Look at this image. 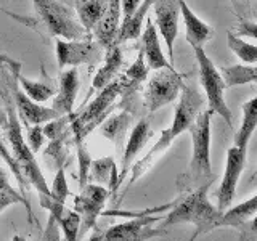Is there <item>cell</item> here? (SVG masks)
Returning a JSON list of instances; mask_svg holds the SVG:
<instances>
[{"instance_id": "2", "label": "cell", "mask_w": 257, "mask_h": 241, "mask_svg": "<svg viewBox=\"0 0 257 241\" xmlns=\"http://www.w3.org/2000/svg\"><path fill=\"white\" fill-rule=\"evenodd\" d=\"M180 93H182L180 101L177 103V106H175L172 124L161 132L159 139L150 148V151L147 153V155H145L142 159L137 161L134 166H131L132 172H131L128 183H127V188L131 187V185H134L145 172L148 171V169L151 167V164L156 161V158L161 155V153H164L169 147H171L172 142L177 139V137L188 131V127L193 124V120H195L198 112L201 111V108H203L204 98H203V95L199 93L198 85L195 82L183 84Z\"/></svg>"}, {"instance_id": "22", "label": "cell", "mask_w": 257, "mask_h": 241, "mask_svg": "<svg viewBox=\"0 0 257 241\" xmlns=\"http://www.w3.org/2000/svg\"><path fill=\"white\" fill-rule=\"evenodd\" d=\"M122 20V10H120V0H108L106 10H104L101 20L95 26L92 36L103 48L109 47L116 42L117 29Z\"/></svg>"}, {"instance_id": "27", "label": "cell", "mask_w": 257, "mask_h": 241, "mask_svg": "<svg viewBox=\"0 0 257 241\" xmlns=\"http://www.w3.org/2000/svg\"><path fill=\"white\" fill-rule=\"evenodd\" d=\"M255 127H257V98H251L243 106V123H241V127L235 134V139H233L235 145L233 147L247 150V145L252 139Z\"/></svg>"}, {"instance_id": "18", "label": "cell", "mask_w": 257, "mask_h": 241, "mask_svg": "<svg viewBox=\"0 0 257 241\" xmlns=\"http://www.w3.org/2000/svg\"><path fill=\"white\" fill-rule=\"evenodd\" d=\"M79 92V72L77 68H69L60 72V85L53 95L52 109L60 116H69L74 112V104Z\"/></svg>"}, {"instance_id": "5", "label": "cell", "mask_w": 257, "mask_h": 241, "mask_svg": "<svg viewBox=\"0 0 257 241\" xmlns=\"http://www.w3.org/2000/svg\"><path fill=\"white\" fill-rule=\"evenodd\" d=\"M125 79L124 74L117 76L111 84L98 90L95 98L80 109L77 114H71V132L74 140H85L88 134L93 132L106 119L116 106V100L120 98L124 92Z\"/></svg>"}, {"instance_id": "20", "label": "cell", "mask_w": 257, "mask_h": 241, "mask_svg": "<svg viewBox=\"0 0 257 241\" xmlns=\"http://www.w3.org/2000/svg\"><path fill=\"white\" fill-rule=\"evenodd\" d=\"M140 37H142L140 52L143 55L145 64H147L150 71H156V69H163V68H171L172 66V64L169 63L167 56L164 55L163 48H161L159 34H158L155 24H153V21L150 18L145 21V26H143Z\"/></svg>"}, {"instance_id": "37", "label": "cell", "mask_w": 257, "mask_h": 241, "mask_svg": "<svg viewBox=\"0 0 257 241\" xmlns=\"http://www.w3.org/2000/svg\"><path fill=\"white\" fill-rule=\"evenodd\" d=\"M142 4V0H120V10H122V20L128 18L137 8H139V5ZM120 20V21H122Z\"/></svg>"}, {"instance_id": "12", "label": "cell", "mask_w": 257, "mask_h": 241, "mask_svg": "<svg viewBox=\"0 0 257 241\" xmlns=\"http://www.w3.org/2000/svg\"><path fill=\"white\" fill-rule=\"evenodd\" d=\"M246 155L247 150L231 147L227 151V161H225V171L220 182L219 191H217V209L223 212L225 209H228L235 199L236 188L239 177L244 171L246 166Z\"/></svg>"}, {"instance_id": "39", "label": "cell", "mask_w": 257, "mask_h": 241, "mask_svg": "<svg viewBox=\"0 0 257 241\" xmlns=\"http://www.w3.org/2000/svg\"><path fill=\"white\" fill-rule=\"evenodd\" d=\"M95 231L92 233V236L88 238L87 241H103V236H104V231L103 230H100L98 227H95L93 228Z\"/></svg>"}, {"instance_id": "19", "label": "cell", "mask_w": 257, "mask_h": 241, "mask_svg": "<svg viewBox=\"0 0 257 241\" xmlns=\"http://www.w3.org/2000/svg\"><path fill=\"white\" fill-rule=\"evenodd\" d=\"M122 64H124V53L120 50L119 44H111L109 47L104 48L103 64H101V68L96 71V74L92 80L90 90H88V93L85 96V103L88 98H90V95L101 90L103 87L111 84L112 80L119 76V71L122 68Z\"/></svg>"}, {"instance_id": "44", "label": "cell", "mask_w": 257, "mask_h": 241, "mask_svg": "<svg viewBox=\"0 0 257 241\" xmlns=\"http://www.w3.org/2000/svg\"><path fill=\"white\" fill-rule=\"evenodd\" d=\"M244 2H246V4H249V2H251V0H244Z\"/></svg>"}, {"instance_id": "42", "label": "cell", "mask_w": 257, "mask_h": 241, "mask_svg": "<svg viewBox=\"0 0 257 241\" xmlns=\"http://www.w3.org/2000/svg\"><path fill=\"white\" fill-rule=\"evenodd\" d=\"M196 238H198V236H196V235H193V236H191V238H190V241H195V239H196Z\"/></svg>"}, {"instance_id": "31", "label": "cell", "mask_w": 257, "mask_h": 241, "mask_svg": "<svg viewBox=\"0 0 257 241\" xmlns=\"http://www.w3.org/2000/svg\"><path fill=\"white\" fill-rule=\"evenodd\" d=\"M58 227L63 230V235L66 241H80L79 239V228H80V217L74 209L64 207L60 217L56 219Z\"/></svg>"}, {"instance_id": "21", "label": "cell", "mask_w": 257, "mask_h": 241, "mask_svg": "<svg viewBox=\"0 0 257 241\" xmlns=\"http://www.w3.org/2000/svg\"><path fill=\"white\" fill-rule=\"evenodd\" d=\"M135 111L132 108H120L117 114H111L100 124V132L104 139H108L112 145L116 147V151L122 155L124 145L127 140V132L128 127L132 124V119L135 116Z\"/></svg>"}, {"instance_id": "11", "label": "cell", "mask_w": 257, "mask_h": 241, "mask_svg": "<svg viewBox=\"0 0 257 241\" xmlns=\"http://www.w3.org/2000/svg\"><path fill=\"white\" fill-rule=\"evenodd\" d=\"M163 217L158 215H139L134 220L117 223L104 231L103 241H150L153 238L166 236L164 228H155L153 225L159 222Z\"/></svg>"}, {"instance_id": "7", "label": "cell", "mask_w": 257, "mask_h": 241, "mask_svg": "<svg viewBox=\"0 0 257 241\" xmlns=\"http://www.w3.org/2000/svg\"><path fill=\"white\" fill-rule=\"evenodd\" d=\"M193 52H195V58L198 61L199 82L204 88L209 109H211L214 114L220 116L230 127H233L231 111L228 108L227 101H225V90H227V87L223 84V79L220 76L219 69H217V66L212 63V60L206 55L203 47H195Z\"/></svg>"}, {"instance_id": "29", "label": "cell", "mask_w": 257, "mask_h": 241, "mask_svg": "<svg viewBox=\"0 0 257 241\" xmlns=\"http://www.w3.org/2000/svg\"><path fill=\"white\" fill-rule=\"evenodd\" d=\"M50 196H52V204L47 209L48 215H52L56 220L63 212V209L66 207V198L69 196V187L66 175H64V166L58 167V171L55 174L53 185L50 188Z\"/></svg>"}, {"instance_id": "15", "label": "cell", "mask_w": 257, "mask_h": 241, "mask_svg": "<svg viewBox=\"0 0 257 241\" xmlns=\"http://www.w3.org/2000/svg\"><path fill=\"white\" fill-rule=\"evenodd\" d=\"M153 5H155V28L167 45V60L174 66V44L179 34L180 20L179 0H155Z\"/></svg>"}, {"instance_id": "17", "label": "cell", "mask_w": 257, "mask_h": 241, "mask_svg": "<svg viewBox=\"0 0 257 241\" xmlns=\"http://www.w3.org/2000/svg\"><path fill=\"white\" fill-rule=\"evenodd\" d=\"M0 60H2V63H4V68H7V71L15 77L18 87L29 96L32 101H36V103H45V101H48L50 98H53V95L56 93L53 85L24 77L23 72H21V63L20 61H15L13 58H10V56L0 55Z\"/></svg>"}, {"instance_id": "24", "label": "cell", "mask_w": 257, "mask_h": 241, "mask_svg": "<svg viewBox=\"0 0 257 241\" xmlns=\"http://www.w3.org/2000/svg\"><path fill=\"white\" fill-rule=\"evenodd\" d=\"M153 4H155V0H142L139 8H137L128 18L120 21L114 44L120 45V44L127 42V40H135L140 37L142 31H143V21L147 18L148 10L153 7Z\"/></svg>"}, {"instance_id": "8", "label": "cell", "mask_w": 257, "mask_h": 241, "mask_svg": "<svg viewBox=\"0 0 257 241\" xmlns=\"http://www.w3.org/2000/svg\"><path fill=\"white\" fill-rule=\"evenodd\" d=\"M185 77L187 74L175 71L172 66L153 71V76L150 77L143 93L145 108H147L148 114H153L179 98Z\"/></svg>"}, {"instance_id": "32", "label": "cell", "mask_w": 257, "mask_h": 241, "mask_svg": "<svg viewBox=\"0 0 257 241\" xmlns=\"http://www.w3.org/2000/svg\"><path fill=\"white\" fill-rule=\"evenodd\" d=\"M77 147V164H79V187L82 188L88 183V171H90L92 156L88 151L85 140H74Z\"/></svg>"}, {"instance_id": "14", "label": "cell", "mask_w": 257, "mask_h": 241, "mask_svg": "<svg viewBox=\"0 0 257 241\" xmlns=\"http://www.w3.org/2000/svg\"><path fill=\"white\" fill-rule=\"evenodd\" d=\"M10 74V72H8ZM8 85H10V93H12V100H13V106L18 119L23 120L24 126H36V124H44L48 120H53L56 117H61L58 112H55L52 108L44 106L42 103H36L32 101L29 96L24 93L21 88L16 84L15 77L10 74L8 77Z\"/></svg>"}, {"instance_id": "3", "label": "cell", "mask_w": 257, "mask_h": 241, "mask_svg": "<svg viewBox=\"0 0 257 241\" xmlns=\"http://www.w3.org/2000/svg\"><path fill=\"white\" fill-rule=\"evenodd\" d=\"M214 112L211 109L199 111L188 127L191 135L193 151L188 169L177 179V188L182 193L193 191L206 183H212L215 175L211 163V123Z\"/></svg>"}, {"instance_id": "4", "label": "cell", "mask_w": 257, "mask_h": 241, "mask_svg": "<svg viewBox=\"0 0 257 241\" xmlns=\"http://www.w3.org/2000/svg\"><path fill=\"white\" fill-rule=\"evenodd\" d=\"M212 183H206L193 191L182 193V198L174 201L171 212L163 217L159 228H169L179 223H190L196 228L195 235L199 236L203 233L215 230V223L220 219L222 212L212 206L207 198V191Z\"/></svg>"}, {"instance_id": "30", "label": "cell", "mask_w": 257, "mask_h": 241, "mask_svg": "<svg viewBox=\"0 0 257 241\" xmlns=\"http://www.w3.org/2000/svg\"><path fill=\"white\" fill-rule=\"evenodd\" d=\"M227 45L230 50L235 53L239 60H243L247 64H255L257 63V45L243 40L239 36L227 32Z\"/></svg>"}, {"instance_id": "9", "label": "cell", "mask_w": 257, "mask_h": 241, "mask_svg": "<svg viewBox=\"0 0 257 241\" xmlns=\"http://www.w3.org/2000/svg\"><path fill=\"white\" fill-rule=\"evenodd\" d=\"M104 48L95 39H79V40H64L56 39L55 53L58 68L63 71L64 66L77 68L80 64H88L93 68L103 60Z\"/></svg>"}, {"instance_id": "40", "label": "cell", "mask_w": 257, "mask_h": 241, "mask_svg": "<svg viewBox=\"0 0 257 241\" xmlns=\"http://www.w3.org/2000/svg\"><path fill=\"white\" fill-rule=\"evenodd\" d=\"M0 126H2V127L7 126V112L2 111V108H0Z\"/></svg>"}, {"instance_id": "1", "label": "cell", "mask_w": 257, "mask_h": 241, "mask_svg": "<svg viewBox=\"0 0 257 241\" xmlns=\"http://www.w3.org/2000/svg\"><path fill=\"white\" fill-rule=\"evenodd\" d=\"M0 74L4 77L0 79V98H2L5 104V112H7V126L4 127V139L7 140L8 148L12 151V156L15 159L16 166H18L20 172L23 175L24 182L29 187H34L39 191V203L44 209H48L52 204V196H50V187L45 182V177L39 167V163L36 159V155L29 150L26 139L23 135L21 129V120L18 119L12 93H10V85H8V71L4 68L0 71Z\"/></svg>"}, {"instance_id": "10", "label": "cell", "mask_w": 257, "mask_h": 241, "mask_svg": "<svg viewBox=\"0 0 257 241\" xmlns=\"http://www.w3.org/2000/svg\"><path fill=\"white\" fill-rule=\"evenodd\" d=\"M109 196V190L98 183L88 182L80 188V193L74 198V211L80 217L79 239H82L88 231L96 227V220L101 215Z\"/></svg>"}, {"instance_id": "38", "label": "cell", "mask_w": 257, "mask_h": 241, "mask_svg": "<svg viewBox=\"0 0 257 241\" xmlns=\"http://www.w3.org/2000/svg\"><path fill=\"white\" fill-rule=\"evenodd\" d=\"M0 191H8V193H16V190L12 187L8 174L5 172V169L0 166Z\"/></svg>"}, {"instance_id": "34", "label": "cell", "mask_w": 257, "mask_h": 241, "mask_svg": "<svg viewBox=\"0 0 257 241\" xmlns=\"http://www.w3.org/2000/svg\"><path fill=\"white\" fill-rule=\"evenodd\" d=\"M13 204H23L26 206L28 209V215H29V222L32 223V211H31V206H29V201L28 198H24L21 193H8V191H0V214H2L7 207H10Z\"/></svg>"}, {"instance_id": "41", "label": "cell", "mask_w": 257, "mask_h": 241, "mask_svg": "<svg viewBox=\"0 0 257 241\" xmlns=\"http://www.w3.org/2000/svg\"><path fill=\"white\" fill-rule=\"evenodd\" d=\"M12 241H26V238H24V236H21V235H15Z\"/></svg>"}, {"instance_id": "28", "label": "cell", "mask_w": 257, "mask_h": 241, "mask_svg": "<svg viewBox=\"0 0 257 241\" xmlns=\"http://www.w3.org/2000/svg\"><path fill=\"white\" fill-rule=\"evenodd\" d=\"M219 72L227 88L254 84L257 80L255 64H231V66H222Z\"/></svg>"}, {"instance_id": "35", "label": "cell", "mask_w": 257, "mask_h": 241, "mask_svg": "<svg viewBox=\"0 0 257 241\" xmlns=\"http://www.w3.org/2000/svg\"><path fill=\"white\" fill-rule=\"evenodd\" d=\"M45 135H44V129L40 124H36V126H28L26 127V143L29 150L34 153H39V150L44 147L45 143Z\"/></svg>"}, {"instance_id": "6", "label": "cell", "mask_w": 257, "mask_h": 241, "mask_svg": "<svg viewBox=\"0 0 257 241\" xmlns=\"http://www.w3.org/2000/svg\"><path fill=\"white\" fill-rule=\"evenodd\" d=\"M34 10L44 26L53 37L64 40L87 39V32L80 26L76 12L61 0H32Z\"/></svg>"}, {"instance_id": "25", "label": "cell", "mask_w": 257, "mask_h": 241, "mask_svg": "<svg viewBox=\"0 0 257 241\" xmlns=\"http://www.w3.org/2000/svg\"><path fill=\"white\" fill-rule=\"evenodd\" d=\"M117 175H119V172H117L114 158L104 156V158H98V159H92L90 171H88V182L93 180L95 183L106 187L111 195H116Z\"/></svg>"}, {"instance_id": "13", "label": "cell", "mask_w": 257, "mask_h": 241, "mask_svg": "<svg viewBox=\"0 0 257 241\" xmlns=\"http://www.w3.org/2000/svg\"><path fill=\"white\" fill-rule=\"evenodd\" d=\"M255 214H257V195H252L247 201L235 207H228L222 212L217 220L215 228H236L241 233V241L255 239Z\"/></svg>"}, {"instance_id": "33", "label": "cell", "mask_w": 257, "mask_h": 241, "mask_svg": "<svg viewBox=\"0 0 257 241\" xmlns=\"http://www.w3.org/2000/svg\"><path fill=\"white\" fill-rule=\"evenodd\" d=\"M0 156H2V159L5 161V164L10 167V171L13 172L16 182H18V185H20V193L24 196V195H26L28 188H29V185L24 182L23 175L20 172V169H18V166H16L15 159L12 156V151H10V148H8V145H7V142H5V139H4L2 135H0ZM24 198H26V196H24Z\"/></svg>"}, {"instance_id": "36", "label": "cell", "mask_w": 257, "mask_h": 241, "mask_svg": "<svg viewBox=\"0 0 257 241\" xmlns=\"http://www.w3.org/2000/svg\"><path fill=\"white\" fill-rule=\"evenodd\" d=\"M238 36H244L249 39H255L257 36V24L251 20H241L238 26Z\"/></svg>"}, {"instance_id": "43", "label": "cell", "mask_w": 257, "mask_h": 241, "mask_svg": "<svg viewBox=\"0 0 257 241\" xmlns=\"http://www.w3.org/2000/svg\"><path fill=\"white\" fill-rule=\"evenodd\" d=\"M4 69V63H2V60H0V71Z\"/></svg>"}, {"instance_id": "23", "label": "cell", "mask_w": 257, "mask_h": 241, "mask_svg": "<svg viewBox=\"0 0 257 241\" xmlns=\"http://www.w3.org/2000/svg\"><path fill=\"white\" fill-rule=\"evenodd\" d=\"M179 8H180V16L185 24V39L187 42L195 48V47H203L209 42L212 37V28L209 26L206 21H203L199 16L191 10L188 4L185 0H179Z\"/></svg>"}, {"instance_id": "26", "label": "cell", "mask_w": 257, "mask_h": 241, "mask_svg": "<svg viewBox=\"0 0 257 241\" xmlns=\"http://www.w3.org/2000/svg\"><path fill=\"white\" fill-rule=\"evenodd\" d=\"M108 0H76V15L88 37L106 10Z\"/></svg>"}, {"instance_id": "16", "label": "cell", "mask_w": 257, "mask_h": 241, "mask_svg": "<svg viewBox=\"0 0 257 241\" xmlns=\"http://www.w3.org/2000/svg\"><path fill=\"white\" fill-rule=\"evenodd\" d=\"M151 135H153V129L150 126L148 117L140 119L139 123L134 126L131 135H128V139L125 140L124 150H122V164H120V172L117 175V185H116L117 190L122 187V183L127 180L128 169H131L134 159L145 148V145H147V142L151 139Z\"/></svg>"}]
</instances>
